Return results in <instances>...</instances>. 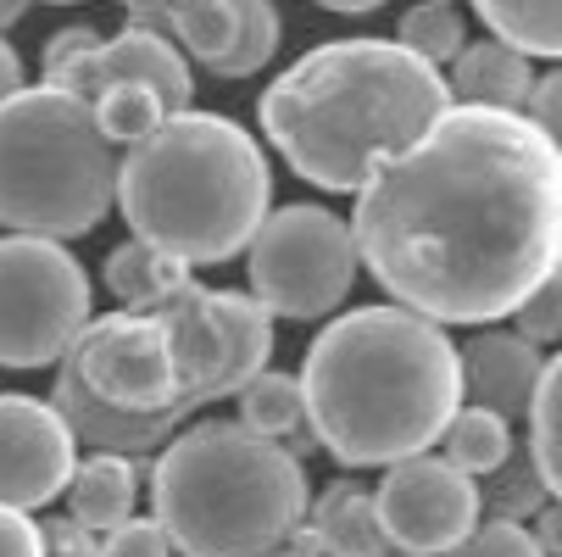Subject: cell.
<instances>
[{
    "mask_svg": "<svg viewBox=\"0 0 562 557\" xmlns=\"http://www.w3.org/2000/svg\"><path fill=\"white\" fill-rule=\"evenodd\" d=\"M529 463L546 480V491L557 497L562 491V363H546L540 368V385L529 396Z\"/></svg>",
    "mask_w": 562,
    "mask_h": 557,
    "instance_id": "cell-22",
    "label": "cell"
},
{
    "mask_svg": "<svg viewBox=\"0 0 562 557\" xmlns=\"http://www.w3.org/2000/svg\"><path fill=\"white\" fill-rule=\"evenodd\" d=\"M34 7V0H0V34H7L12 23H23V12Z\"/></svg>",
    "mask_w": 562,
    "mask_h": 557,
    "instance_id": "cell-39",
    "label": "cell"
},
{
    "mask_svg": "<svg viewBox=\"0 0 562 557\" xmlns=\"http://www.w3.org/2000/svg\"><path fill=\"white\" fill-rule=\"evenodd\" d=\"M150 502L184 557H268L306 519V474L273 435L206 419L162 441Z\"/></svg>",
    "mask_w": 562,
    "mask_h": 557,
    "instance_id": "cell-5",
    "label": "cell"
},
{
    "mask_svg": "<svg viewBox=\"0 0 562 557\" xmlns=\"http://www.w3.org/2000/svg\"><path fill=\"white\" fill-rule=\"evenodd\" d=\"M45 85L72 90V96H85V101L95 90H106V85H145V90H156V101H162L168 112L195 107V78H190L184 51L168 34L145 29V23H128L123 34L95 40L90 51L67 56L61 67L45 73Z\"/></svg>",
    "mask_w": 562,
    "mask_h": 557,
    "instance_id": "cell-12",
    "label": "cell"
},
{
    "mask_svg": "<svg viewBox=\"0 0 562 557\" xmlns=\"http://www.w3.org/2000/svg\"><path fill=\"white\" fill-rule=\"evenodd\" d=\"M18 85H23V56L0 40V96H12Z\"/></svg>",
    "mask_w": 562,
    "mask_h": 557,
    "instance_id": "cell-36",
    "label": "cell"
},
{
    "mask_svg": "<svg viewBox=\"0 0 562 557\" xmlns=\"http://www.w3.org/2000/svg\"><path fill=\"white\" fill-rule=\"evenodd\" d=\"M479 23L496 40H507L524 56H557L562 51V0H473Z\"/></svg>",
    "mask_w": 562,
    "mask_h": 557,
    "instance_id": "cell-19",
    "label": "cell"
},
{
    "mask_svg": "<svg viewBox=\"0 0 562 557\" xmlns=\"http://www.w3.org/2000/svg\"><path fill=\"white\" fill-rule=\"evenodd\" d=\"M324 12H346V18H357V12H379L384 0H317Z\"/></svg>",
    "mask_w": 562,
    "mask_h": 557,
    "instance_id": "cell-38",
    "label": "cell"
},
{
    "mask_svg": "<svg viewBox=\"0 0 562 557\" xmlns=\"http://www.w3.org/2000/svg\"><path fill=\"white\" fill-rule=\"evenodd\" d=\"M446 557H546V552L518 519H479Z\"/></svg>",
    "mask_w": 562,
    "mask_h": 557,
    "instance_id": "cell-28",
    "label": "cell"
},
{
    "mask_svg": "<svg viewBox=\"0 0 562 557\" xmlns=\"http://www.w3.org/2000/svg\"><path fill=\"white\" fill-rule=\"evenodd\" d=\"M101 557H173V546H168V535H162V524H156V519H134L128 513L123 524L106 530Z\"/></svg>",
    "mask_w": 562,
    "mask_h": 557,
    "instance_id": "cell-30",
    "label": "cell"
},
{
    "mask_svg": "<svg viewBox=\"0 0 562 557\" xmlns=\"http://www.w3.org/2000/svg\"><path fill=\"white\" fill-rule=\"evenodd\" d=\"M268 557H306V552H284V546H279V552H268Z\"/></svg>",
    "mask_w": 562,
    "mask_h": 557,
    "instance_id": "cell-40",
    "label": "cell"
},
{
    "mask_svg": "<svg viewBox=\"0 0 562 557\" xmlns=\"http://www.w3.org/2000/svg\"><path fill=\"white\" fill-rule=\"evenodd\" d=\"M273 196L268 156L234 118L168 112L117 156V207L134 241L179 257L184 268L228 263L246 252Z\"/></svg>",
    "mask_w": 562,
    "mask_h": 557,
    "instance_id": "cell-4",
    "label": "cell"
},
{
    "mask_svg": "<svg viewBox=\"0 0 562 557\" xmlns=\"http://www.w3.org/2000/svg\"><path fill=\"white\" fill-rule=\"evenodd\" d=\"M440 441H446V463H457L462 474H491V468L507 457L513 430H507V419L491 413V408H457V413L446 419Z\"/></svg>",
    "mask_w": 562,
    "mask_h": 557,
    "instance_id": "cell-23",
    "label": "cell"
},
{
    "mask_svg": "<svg viewBox=\"0 0 562 557\" xmlns=\"http://www.w3.org/2000/svg\"><path fill=\"white\" fill-rule=\"evenodd\" d=\"M117 7H123L134 23H145V29H156V34H162V18H168V7H173V0H117Z\"/></svg>",
    "mask_w": 562,
    "mask_h": 557,
    "instance_id": "cell-35",
    "label": "cell"
},
{
    "mask_svg": "<svg viewBox=\"0 0 562 557\" xmlns=\"http://www.w3.org/2000/svg\"><path fill=\"white\" fill-rule=\"evenodd\" d=\"M40 557H101V541H95V530L61 513V519L40 524Z\"/></svg>",
    "mask_w": 562,
    "mask_h": 557,
    "instance_id": "cell-32",
    "label": "cell"
},
{
    "mask_svg": "<svg viewBox=\"0 0 562 557\" xmlns=\"http://www.w3.org/2000/svg\"><path fill=\"white\" fill-rule=\"evenodd\" d=\"M162 34L206 67L212 56H223L234 45V7L228 0H173L162 18Z\"/></svg>",
    "mask_w": 562,
    "mask_h": 557,
    "instance_id": "cell-24",
    "label": "cell"
},
{
    "mask_svg": "<svg viewBox=\"0 0 562 557\" xmlns=\"http://www.w3.org/2000/svg\"><path fill=\"white\" fill-rule=\"evenodd\" d=\"M0 557H40V524L29 508H0Z\"/></svg>",
    "mask_w": 562,
    "mask_h": 557,
    "instance_id": "cell-33",
    "label": "cell"
},
{
    "mask_svg": "<svg viewBox=\"0 0 562 557\" xmlns=\"http://www.w3.org/2000/svg\"><path fill=\"white\" fill-rule=\"evenodd\" d=\"M234 396H239V424H246V430L273 435V441L290 446V452H312V446H317L312 430H306V402H301V379H295V374H268V368H257Z\"/></svg>",
    "mask_w": 562,
    "mask_h": 557,
    "instance_id": "cell-18",
    "label": "cell"
},
{
    "mask_svg": "<svg viewBox=\"0 0 562 557\" xmlns=\"http://www.w3.org/2000/svg\"><path fill=\"white\" fill-rule=\"evenodd\" d=\"M184 279H190V268H184L179 257L156 252V246H145V241H128V246H117V252L106 257V290H112L123 307H139V301H150V296L184 285Z\"/></svg>",
    "mask_w": 562,
    "mask_h": 557,
    "instance_id": "cell-21",
    "label": "cell"
},
{
    "mask_svg": "<svg viewBox=\"0 0 562 557\" xmlns=\"http://www.w3.org/2000/svg\"><path fill=\"white\" fill-rule=\"evenodd\" d=\"M95 40H101L95 29H67V34H50V40H45V73H50V67H61L67 56H78V51H90Z\"/></svg>",
    "mask_w": 562,
    "mask_h": 557,
    "instance_id": "cell-34",
    "label": "cell"
},
{
    "mask_svg": "<svg viewBox=\"0 0 562 557\" xmlns=\"http://www.w3.org/2000/svg\"><path fill=\"white\" fill-rule=\"evenodd\" d=\"M228 7H234V45L223 56H212L206 67L217 78H251V73H262L279 56L284 23H279L273 0H228Z\"/></svg>",
    "mask_w": 562,
    "mask_h": 557,
    "instance_id": "cell-20",
    "label": "cell"
},
{
    "mask_svg": "<svg viewBox=\"0 0 562 557\" xmlns=\"http://www.w3.org/2000/svg\"><path fill=\"white\" fill-rule=\"evenodd\" d=\"M435 7H457V0H435Z\"/></svg>",
    "mask_w": 562,
    "mask_h": 557,
    "instance_id": "cell-42",
    "label": "cell"
},
{
    "mask_svg": "<svg viewBox=\"0 0 562 557\" xmlns=\"http://www.w3.org/2000/svg\"><path fill=\"white\" fill-rule=\"evenodd\" d=\"M61 497H67V519H78L85 530L106 535L112 524H123V519L134 513V497H139V457L95 452L90 463H72Z\"/></svg>",
    "mask_w": 562,
    "mask_h": 557,
    "instance_id": "cell-15",
    "label": "cell"
},
{
    "mask_svg": "<svg viewBox=\"0 0 562 557\" xmlns=\"http://www.w3.org/2000/svg\"><path fill=\"white\" fill-rule=\"evenodd\" d=\"M513 324H518V335H524L529 346L557 341V330H562V285H557V274L540 279V285L513 307Z\"/></svg>",
    "mask_w": 562,
    "mask_h": 557,
    "instance_id": "cell-29",
    "label": "cell"
},
{
    "mask_svg": "<svg viewBox=\"0 0 562 557\" xmlns=\"http://www.w3.org/2000/svg\"><path fill=\"white\" fill-rule=\"evenodd\" d=\"M529 535L540 541V552H546V557H557V541H562V535H557V508H540V513H535V530H529Z\"/></svg>",
    "mask_w": 562,
    "mask_h": 557,
    "instance_id": "cell-37",
    "label": "cell"
},
{
    "mask_svg": "<svg viewBox=\"0 0 562 557\" xmlns=\"http://www.w3.org/2000/svg\"><path fill=\"white\" fill-rule=\"evenodd\" d=\"M139 307L156 312V324L168 335L173 385H179V402L190 413L234 396L273 357V312L257 296L206 290V285L184 279L162 296L139 301Z\"/></svg>",
    "mask_w": 562,
    "mask_h": 557,
    "instance_id": "cell-7",
    "label": "cell"
},
{
    "mask_svg": "<svg viewBox=\"0 0 562 557\" xmlns=\"http://www.w3.org/2000/svg\"><path fill=\"white\" fill-rule=\"evenodd\" d=\"M457 368H462V396L473 408H491L502 413L507 424L529 413V396L540 385V346H529L524 335H473L462 352H457Z\"/></svg>",
    "mask_w": 562,
    "mask_h": 557,
    "instance_id": "cell-14",
    "label": "cell"
},
{
    "mask_svg": "<svg viewBox=\"0 0 562 557\" xmlns=\"http://www.w3.org/2000/svg\"><path fill=\"white\" fill-rule=\"evenodd\" d=\"M395 40L407 45L413 56H424V62H435V67H446L462 45H468V34H462V18H457V7H435V0H424V7H413L407 18H401V29H395Z\"/></svg>",
    "mask_w": 562,
    "mask_h": 557,
    "instance_id": "cell-27",
    "label": "cell"
},
{
    "mask_svg": "<svg viewBox=\"0 0 562 557\" xmlns=\"http://www.w3.org/2000/svg\"><path fill=\"white\" fill-rule=\"evenodd\" d=\"M78 441L34 396H0V508H45L61 497Z\"/></svg>",
    "mask_w": 562,
    "mask_h": 557,
    "instance_id": "cell-13",
    "label": "cell"
},
{
    "mask_svg": "<svg viewBox=\"0 0 562 557\" xmlns=\"http://www.w3.org/2000/svg\"><path fill=\"white\" fill-rule=\"evenodd\" d=\"M312 535H317V552L324 557H395V546L379 524L373 491H362L357 480H335L317 497Z\"/></svg>",
    "mask_w": 562,
    "mask_h": 557,
    "instance_id": "cell-17",
    "label": "cell"
},
{
    "mask_svg": "<svg viewBox=\"0 0 562 557\" xmlns=\"http://www.w3.org/2000/svg\"><path fill=\"white\" fill-rule=\"evenodd\" d=\"M246 252H251L246 257L251 296L273 318H290V324H312V318L335 312L357 279L351 223H340L329 207H312V201L262 212Z\"/></svg>",
    "mask_w": 562,
    "mask_h": 557,
    "instance_id": "cell-8",
    "label": "cell"
},
{
    "mask_svg": "<svg viewBox=\"0 0 562 557\" xmlns=\"http://www.w3.org/2000/svg\"><path fill=\"white\" fill-rule=\"evenodd\" d=\"M306 430L346 468L429 452L462 408L457 346L413 307H357L306 346Z\"/></svg>",
    "mask_w": 562,
    "mask_h": 557,
    "instance_id": "cell-2",
    "label": "cell"
},
{
    "mask_svg": "<svg viewBox=\"0 0 562 557\" xmlns=\"http://www.w3.org/2000/svg\"><path fill=\"white\" fill-rule=\"evenodd\" d=\"M90 112H95V123H101V134L112 145H134L139 134H150L156 123L168 118V107L156 101V90H145V85H106V90L90 96Z\"/></svg>",
    "mask_w": 562,
    "mask_h": 557,
    "instance_id": "cell-26",
    "label": "cell"
},
{
    "mask_svg": "<svg viewBox=\"0 0 562 557\" xmlns=\"http://www.w3.org/2000/svg\"><path fill=\"white\" fill-rule=\"evenodd\" d=\"M50 7H78V0H50Z\"/></svg>",
    "mask_w": 562,
    "mask_h": 557,
    "instance_id": "cell-41",
    "label": "cell"
},
{
    "mask_svg": "<svg viewBox=\"0 0 562 557\" xmlns=\"http://www.w3.org/2000/svg\"><path fill=\"white\" fill-rule=\"evenodd\" d=\"M395 557H407V552H395Z\"/></svg>",
    "mask_w": 562,
    "mask_h": 557,
    "instance_id": "cell-43",
    "label": "cell"
},
{
    "mask_svg": "<svg viewBox=\"0 0 562 557\" xmlns=\"http://www.w3.org/2000/svg\"><path fill=\"white\" fill-rule=\"evenodd\" d=\"M529 78H535L529 56L491 34V40L462 45V51L451 56L446 90H451V101H468V107H513V112H518Z\"/></svg>",
    "mask_w": 562,
    "mask_h": 557,
    "instance_id": "cell-16",
    "label": "cell"
},
{
    "mask_svg": "<svg viewBox=\"0 0 562 557\" xmlns=\"http://www.w3.org/2000/svg\"><path fill=\"white\" fill-rule=\"evenodd\" d=\"M440 107H451L446 73L401 40H329L273 78L257 118L295 179L351 196Z\"/></svg>",
    "mask_w": 562,
    "mask_h": 557,
    "instance_id": "cell-3",
    "label": "cell"
},
{
    "mask_svg": "<svg viewBox=\"0 0 562 557\" xmlns=\"http://www.w3.org/2000/svg\"><path fill=\"white\" fill-rule=\"evenodd\" d=\"M67 363L78 368L85 390L95 396L106 413H173V419H195L179 402L168 335H162V324H156V312H145V307L85 318V330L67 341Z\"/></svg>",
    "mask_w": 562,
    "mask_h": 557,
    "instance_id": "cell-10",
    "label": "cell"
},
{
    "mask_svg": "<svg viewBox=\"0 0 562 557\" xmlns=\"http://www.w3.org/2000/svg\"><path fill=\"white\" fill-rule=\"evenodd\" d=\"M357 263L435 324H496L562 263V156L513 107H440L368 168Z\"/></svg>",
    "mask_w": 562,
    "mask_h": 557,
    "instance_id": "cell-1",
    "label": "cell"
},
{
    "mask_svg": "<svg viewBox=\"0 0 562 557\" xmlns=\"http://www.w3.org/2000/svg\"><path fill=\"white\" fill-rule=\"evenodd\" d=\"M90 318V274L61 241L0 234V368H50Z\"/></svg>",
    "mask_w": 562,
    "mask_h": 557,
    "instance_id": "cell-9",
    "label": "cell"
},
{
    "mask_svg": "<svg viewBox=\"0 0 562 557\" xmlns=\"http://www.w3.org/2000/svg\"><path fill=\"white\" fill-rule=\"evenodd\" d=\"M384 486L373 491L379 524L390 535L395 552L407 557H446L479 519V486L473 474H462L446 457L413 452V457H395L384 463Z\"/></svg>",
    "mask_w": 562,
    "mask_h": 557,
    "instance_id": "cell-11",
    "label": "cell"
},
{
    "mask_svg": "<svg viewBox=\"0 0 562 557\" xmlns=\"http://www.w3.org/2000/svg\"><path fill=\"white\" fill-rule=\"evenodd\" d=\"M518 112H524V118H529L546 140H557V134H562V78H557V73L529 78V90H524Z\"/></svg>",
    "mask_w": 562,
    "mask_h": 557,
    "instance_id": "cell-31",
    "label": "cell"
},
{
    "mask_svg": "<svg viewBox=\"0 0 562 557\" xmlns=\"http://www.w3.org/2000/svg\"><path fill=\"white\" fill-rule=\"evenodd\" d=\"M117 196V145L85 96L34 85L0 96V223L12 234L78 241Z\"/></svg>",
    "mask_w": 562,
    "mask_h": 557,
    "instance_id": "cell-6",
    "label": "cell"
},
{
    "mask_svg": "<svg viewBox=\"0 0 562 557\" xmlns=\"http://www.w3.org/2000/svg\"><path fill=\"white\" fill-rule=\"evenodd\" d=\"M546 502H551V491L535 474L529 452L507 446V457L491 468V491H479V513H491V519H535Z\"/></svg>",
    "mask_w": 562,
    "mask_h": 557,
    "instance_id": "cell-25",
    "label": "cell"
}]
</instances>
